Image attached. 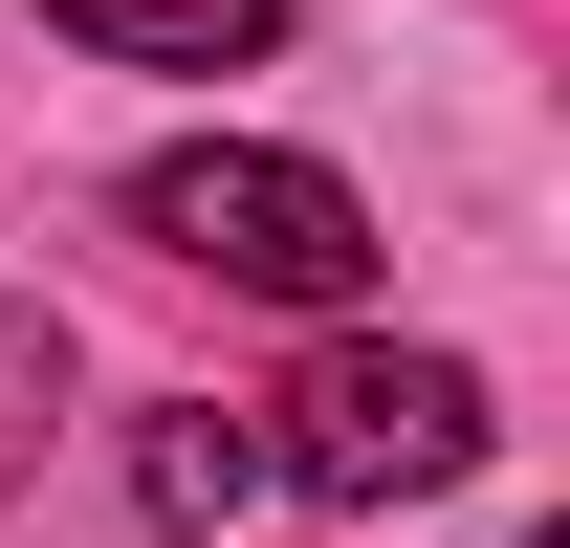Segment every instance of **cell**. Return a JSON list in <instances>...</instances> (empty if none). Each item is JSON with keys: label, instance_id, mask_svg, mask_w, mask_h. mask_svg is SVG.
Instances as JSON below:
<instances>
[{"label": "cell", "instance_id": "obj_1", "mask_svg": "<svg viewBox=\"0 0 570 548\" xmlns=\"http://www.w3.org/2000/svg\"><path fill=\"white\" fill-rule=\"evenodd\" d=\"M132 242H176L198 285H264V307H352L373 285V198L330 176V154H154L132 176Z\"/></svg>", "mask_w": 570, "mask_h": 548}, {"label": "cell", "instance_id": "obj_2", "mask_svg": "<svg viewBox=\"0 0 570 548\" xmlns=\"http://www.w3.org/2000/svg\"><path fill=\"white\" fill-rule=\"evenodd\" d=\"M483 373L461 351H307V395H285V439H264V482H307V505H439V482H483Z\"/></svg>", "mask_w": 570, "mask_h": 548}, {"label": "cell", "instance_id": "obj_3", "mask_svg": "<svg viewBox=\"0 0 570 548\" xmlns=\"http://www.w3.org/2000/svg\"><path fill=\"white\" fill-rule=\"evenodd\" d=\"M132 505H154L176 548H198V527H242V505H264V417H219V395H154V417H132Z\"/></svg>", "mask_w": 570, "mask_h": 548}, {"label": "cell", "instance_id": "obj_4", "mask_svg": "<svg viewBox=\"0 0 570 548\" xmlns=\"http://www.w3.org/2000/svg\"><path fill=\"white\" fill-rule=\"evenodd\" d=\"M88 67H264L285 45V0H45Z\"/></svg>", "mask_w": 570, "mask_h": 548}, {"label": "cell", "instance_id": "obj_5", "mask_svg": "<svg viewBox=\"0 0 570 548\" xmlns=\"http://www.w3.org/2000/svg\"><path fill=\"white\" fill-rule=\"evenodd\" d=\"M45 417H67V330L0 307V505H22V461H45Z\"/></svg>", "mask_w": 570, "mask_h": 548}]
</instances>
